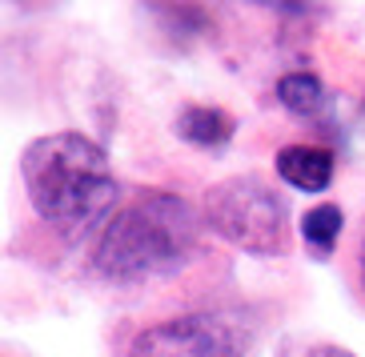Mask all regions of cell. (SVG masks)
Segmentation results:
<instances>
[{
    "label": "cell",
    "mask_w": 365,
    "mask_h": 357,
    "mask_svg": "<svg viewBox=\"0 0 365 357\" xmlns=\"http://www.w3.org/2000/svg\"><path fill=\"white\" fill-rule=\"evenodd\" d=\"M341 209L337 205H313L309 213L301 217V237H305V245H309L317 257H329L333 245H337V233H341Z\"/></svg>",
    "instance_id": "ba28073f"
},
{
    "label": "cell",
    "mask_w": 365,
    "mask_h": 357,
    "mask_svg": "<svg viewBox=\"0 0 365 357\" xmlns=\"http://www.w3.org/2000/svg\"><path fill=\"white\" fill-rule=\"evenodd\" d=\"M277 173L301 193H325L333 181V152L317 145H285L277 152Z\"/></svg>",
    "instance_id": "5b68a950"
},
{
    "label": "cell",
    "mask_w": 365,
    "mask_h": 357,
    "mask_svg": "<svg viewBox=\"0 0 365 357\" xmlns=\"http://www.w3.org/2000/svg\"><path fill=\"white\" fill-rule=\"evenodd\" d=\"M309 357H354L349 349H341V346H322V349H313Z\"/></svg>",
    "instance_id": "9c48e42d"
},
{
    "label": "cell",
    "mask_w": 365,
    "mask_h": 357,
    "mask_svg": "<svg viewBox=\"0 0 365 357\" xmlns=\"http://www.w3.org/2000/svg\"><path fill=\"white\" fill-rule=\"evenodd\" d=\"M177 133L193 145H225L233 137V117L213 105H189L177 117Z\"/></svg>",
    "instance_id": "8992f818"
},
{
    "label": "cell",
    "mask_w": 365,
    "mask_h": 357,
    "mask_svg": "<svg viewBox=\"0 0 365 357\" xmlns=\"http://www.w3.org/2000/svg\"><path fill=\"white\" fill-rule=\"evenodd\" d=\"M205 217L221 237L253 257L281 253L285 237H289L285 197L261 177H229V181L213 185L205 197Z\"/></svg>",
    "instance_id": "3957f363"
},
{
    "label": "cell",
    "mask_w": 365,
    "mask_h": 357,
    "mask_svg": "<svg viewBox=\"0 0 365 357\" xmlns=\"http://www.w3.org/2000/svg\"><path fill=\"white\" fill-rule=\"evenodd\" d=\"M197 233L201 221L185 197L145 193L120 213H113V221L101 229L93 265L101 277L120 285L161 281L189 265Z\"/></svg>",
    "instance_id": "7a4b0ae2"
},
{
    "label": "cell",
    "mask_w": 365,
    "mask_h": 357,
    "mask_svg": "<svg viewBox=\"0 0 365 357\" xmlns=\"http://www.w3.org/2000/svg\"><path fill=\"white\" fill-rule=\"evenodd\" d=\"M277 100L293 117H317L325 108V88L313 73H285L277 81Z\"/></svg>",
    "instance_id": "52a82bcc"
},
{
    "label": "cell",
    "mask_w": 365,
    "mask_h": 357,
    "mask_svg": "<svg viewBox=\"0 0 365 357\" xmlns=\"http://www.w3.org/2000/svg\"><path fill=\"white\" fill-rule=\"evenodd\" d=\"M129 357H245V341L225 317L185 314L137 333Z\"/></svg>",
    "instance_id": "277c9868"
},
{
    "label": "cell",
    "mask_w": 365,
    "mask_h": 357,
    "mask_svg": "<svg viewBox=\"0 0 365 357\" xmlns=\"http://www.w3.org/2000/svg\"><path fill=\"white\" fill-rule=\"evenodd\" d=\"M21 177L36 217L65 241H81L113 221L108 213L117 205V177L105 149L81 133L36 137L21 157Z\"/></svg>",
    "instance_id": "6da1fadb"
},
{
    "label": "cell",
    "mask_w": 365,
    "mask_h": 357,
    "mask_svg": "<svg viewBox=\"0 0 365 357\" xmlns=\"http://www.w3.org/2000/svg\"><path fill=\"white\" fill-rule=\"evenodd\" d=\"M361 285H365V237H361Z\"/></svg>",
    "instance_id": "30bf717a"
}]
</instances>
